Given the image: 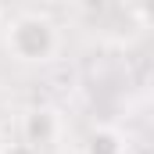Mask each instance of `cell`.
Listing matches in <instances>:
<instances>
[{"label": "cell", "mask_w": 154, "mask_h": 154, "mask_svg": "<svg viewBox=\"0 0 154 154\" xmlns=\"http://www.w3.org/2000/svg\"><path fill=\"white\" fill-rule=\"evenodd\" d=\"M7 50L18 57V61H50L57 54V29L50 18L43 14H18L11 25H7Z\"/></svg>", "instance_id": "cell-1"}, {"label": "cell", "mask_w": 154, "mask_h": 154, "mask_svg": "<svg viewBox=\"0 0 154 154\" xmlns=\"http://www.w3.org/2000/svg\"><path fill=\"white\" fill-rule=\"evenodd\" d=\"M57 129H61V122H57V111H50V108H36V111H29L25 122H22V136L36 151L57 140Z\"/></svg>", "instance_id": "cell-2"}, {"label": "cell", "mask_w": 154, "mask_h": 154, "mask_svg": "<svg viewBox=\"0 0 154 154\" xmlns=\"http://www.w3.org/2000/svg\"><path fill=\"white\" fill-rule=\"evenodd\" d=\"M125 143L115 129H93L86 136V154H122Z\"/></svg>", "instance_id": "cell-3"}, {"label": "cell", "mask_w": 154, "mask_h": 154, "mask_svg": "<svg viewBox=\"0 0 154 154\" xmlns=\"http://www.w3.org/2000/svg\"><path fill=\"white\" fill-rule=\"evenodd\" d=\"M125 11H129L143 29L151 25V0H125Z\"/></svg>", "instance_id": "cell-4"}, {"label": "cell", "mask_w": 154, "mask_h": 154, "mask_svg": "<svg viewBox=\"0 0 154 154\" xmlns=\"http://www.w3.org/2000/svg\"><path fill=\"white\" fill-rule=\"evenodd\" d=\"M4 154H39V151H36V147H29V143H11Z\"/></svg>", "instance_id": "cell-5"}]
</instances>
